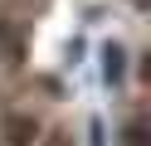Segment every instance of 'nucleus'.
<instances>
[{"mask_svg": "<svg viewBox=\"0 0 151 146\" xmlns=\"http://www.w3.org/2000/svg\"><path fill=\"white\" fill-rule=\"evenodd\" d=\"M49 146H63V141H49Z\"/></svg>", "mask_w": 151, "mask_h": 146, "instance_id": "f03ea898", "label": "nucleus"}, {"mask_svg": "<svg viewBox=\"0 0 151 146\" xmlns=\"http://www.w3.org/2000/svg\"><path fill=\"white\" fill-rule=\"evenodd\" d=\"M5 136H10V146H29L39 136V122L24 117V112H15V117H5Z\"/></svg>", "mask_w": 151, "mask_h": 146, "instance_id": "f257e3e1", "label": "nucleus"}]
</instances>
